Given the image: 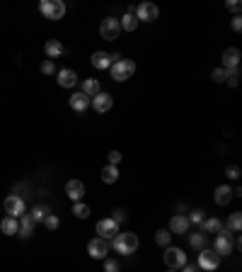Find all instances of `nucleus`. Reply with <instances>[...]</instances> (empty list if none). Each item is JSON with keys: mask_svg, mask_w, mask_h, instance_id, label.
Masks as SVG:
<instances>
[{"mask_svg": "<svg viewBox=\"0 0 242 272\" xmlns=\"http://www.w3.org/2000/svg\"><path fill=\"white\" fill-rule=\"evenodd\" d=\"M138 236L136 233H131V231H119L117 236H114V241H112V246H114V250L121 253V255H131V253H136L138 250Z\"/></svg>", "mask_w": 242, "mask_h": 272, "instance_id": "1", "label": "nucleus"}, {"mask_svg": "<svg viewBox=\"0 0 242 272\" xmlns=\"http://www.w3.org/2000/svg\"><path fill=\"white\" fill-rule=\"evenodd\" d=\"M39 12L46 17V20H60L65 15V2L63 0H41L39 2Z\"/></svg>", "mask_w": 242, "mask_h": 272, "instance_id": "2", "label": "nucleus"}, {"mask_svg": "<svg viewBox=\"0 0 242 272\" xmlns=\"http://www.w3.org/2000/svg\"><path fill=\"white\" fill-rule=\"evenodd\" d=\"M133 73H136V64H133L131 59H119V61H114V64H112V78H114L117 83L128 80Z\"/></svg>", "mask_w": 242, "mask_h": 272, "instance_id": "3", "label": "nucleus"}, {"mask_svg": "<svg viewBox=\"0 0 242 272\" xmlns=\"http://www.w3.org/2000/svg\"><path fill=\"white\" fill-rule=\"evenodd\" d=\"M162 260H165V265H167L170 270H177V268H184V265H186V253H184L182 248H177V246H167Z\"/></svg>", "mask_w": 242, "mask_h": 272, "instance_id": "4", "label": "nucleus"}, {"mask_svg": "<svg viewBox=\"0 0 242 272\" xmlns=\"http://www.w3.org/2000/svg\"><path fill=\"white\" fill-rule=\"evenodd\" d=\"M218 265H221V255H218L213 248L199 250V268H201V270L213 272V270H218Z\"/></svg>", "mask_w": 242, "mask_h": 272, "instance_id": "5", "label": "nucleus"}, {"mask_svg": "<svg viewBox=\"0 0 242 272\" xmlns=\"http://www.w3.org/2000/svg\"><path fill=\"white\" fill-rule=\"evenodd\" d=\"M87 255L92 258V260H104L107 255H109V241H104V238H92L90 243H87Z\"/></svg>", "mask_w": 242, "mask_h": 272, "instance_id": "6", "label": "nucleus"}, {"mask_svg": "<svg viewBox=\"0 0 242 272\" xmlns=\"http://www.w3.org/2000/svg\"><path fill=\"white\" fill-rule=\"evenodd\" d=\"M119 20L117 17H107V20H102V24H100V37L104 39V42H114V39H119Z\"/></svg>", "mask_w": 242, "mask_h": 272, "instance_id": "7", "label": "nucleus"}, {"mask_svg": "<svg viewBox=\"0 0 242 272\" xmlns=\"http://www.w3.org/2000/svg\"><path fill=\"white\" fill-rule=\"evenodd\" d=\"M5 214L7 216H12V219H20L22 214H24V200L20 197V195H10V197H5Z\"/></svg>", "mask_w": 242, "mask_h": 272, "instance_id": "8", "label": "nucleus"}, {"mask_svg": "<svg viewBox=\"0 0 242 272\" xmlns=\"http://www.w3.org/2000/svg\"><path fill=\"white\" fill-rule=\"evenodd\" d=\"M158 15H160L158 5H153V2H148V0L136 7V20H138V22H155Z\"/></svg>", "mask_w": 242, "mask_h": 272, "instance_id": "9", "label": "nucleus"}, {"mask_svg": "<svg viewBox=\"0 0 242 272\" xmlns=\"http://www.w3.org/2000/svg\"><path fill=\"white\" fill-rule=\"evenodd\" d=\"M213 250L223 258V255H228V253H233V238H230V233H228V228H223L221 233H216V241H213Z\"/></svg>", "mask_w": 242, "mask_h": 272, "instance_id": "10", "label": "nucleus"}, {"mask_svg": "<svg viewBox=\"0 0 242 272\" xmlns=\"http://www.w3.org/2000/svg\"><path fill=\"white\" fill-rule=\"evenodd\" d=\"M97 233L104 241H114V236L119 233V224L114 219H100L97 221Z\"/></svg>", "mask_w": 242, "mask_h": 272, "instance_id": "11", "label": "nucleus"}, {"mask_svg": "<svg viewBox=\"0 0 242 272\" xmlns=\"http://www.w3.org/2000/svg\"><path fill=\"white\" fill-rule=\"evenodd\" d=\"M112 105H114V97H112L109 92H100V95H95V97H92V110H95V112H100V114L109 112V110H112Z\"/></svg>", "mask_w": 242, "mask_h": 272, "instance_id": "12", "label": "nucleus"}, {"mask_svg": "<svg viewBox=\"0 0 242 272\" xmlns=\"http://www.w3.org/2000/svg\"><path fill=\"white\" fill-rule=\"evenodd\" d=\"M65 195H68L70 202H80L85 197V185L80 180H68L65 182Z\"/></svg>", "mask_w": 242, "mask_h": 272, "instance_id": "13", "label": "nucleus"}, {"mask_svg": "<svg viewBox=\"0 0 242 272\" xmlns=\"http://www.w3.org/2000/svg\"><path fill=\"white\" fill-rule=\"evenodd\" d=\"M189 226H191V224H189L186 214H175V216L170 219V228H167V231H170L172 236H175V233H186Z\"/></svg>", "mask_w": 242, "mask_h": 272, "instance_id": "14", "label": "nucleus"}, {"mask_svg": "<svg viewBox=\"0 0 242 272\" xmlns=\"http://www.w3.org/2000/svg\"><path fill=\"white\" fill-rule=\"evenodd\" d=\"M68 105H70V110H75V112H85V110L92 105V100H90L85 92H73L70 100H68Z\"/></svg>", "mask_w": 242, "mask_h": 272, "instance_id": "15", "label": "nucleus"}, {"mask_svg": "<svg viewBox=\"0 0 242 272\" xmlns=\"http://www.w3.org/2000/svg\"><path fill=\"white\" fill-rule=\"evenodd\" d=\"M56 80H59L60 88H75V83H78V73H75L73 68H60L59 73H56Z\"/></svg>", "mask_w": 242, "mask_h": 272, "instance_id": "16", "label": "nucleus"}, {"mask_svg": "<svg viewBox=\"0 0 242 272\" xmlns=\"http://www.w3.org/2000/svg\"><path fill=\"white\" fill-rule=\"evenodd\" d=\"M240 66V49H235V46H230V49H225L223 51V66L225 70H233V68Z\"/></svg>", "mask_w": 242, "mask_h": 272, "instance_id": "17", "label": "nucleus"}, {"mask_svg": "<svg viewBox=\"0 0 242 272\" xmlns=\"http://www.w3.org/2000/svg\"><path fill=\"white\" fill-rule=\"evenodd\" d=\"M90 64H92V68H97V70H107V68H112V54H107V51H95V54L90 56Z\"/></svg>", "mask_w": 242, "mask_h": 272, "instance_id": "18", "label": "nucleus"}, {"mask_svg": "<svg viewBox=\"0 0 242 272\" xmlns=\"http://www.w3.org/2000/svg\"><path fill=\"white\" fill-rule=\"evenodd\" d=\"M44 51H46V59H49V61H56L59 56L65 54V49H63V44H60L59 39H49V42L44 44Z\"/></svg>", "mask_w": 242, "mask_h": 272, "instance_id": "19", "label": "nucleus"}, {"mask_svg": "<svg viewBox=\"0 0 242 272\" xmlns=\"http://www.w3.org/2000/svg\"><path fill=\"white\" fill-rule=\"evenodd\" d=\"M213 200L218 206H228L230 200H233V190L228 187V185H221V187H216V192H213Z\"/></svg>", "mask_w": 242, "mask_h": 272, "instance_id": "20", "label": "nucleus"}, {"mask_svg": "<svg viewBox=\"0 0 242 272\" xmlns=\"http://www.w3.org/2000/svg\"><path fill=\"white\" fill-rule=\"evenodd\" d=\"M80 92H85V95L92 100L95 95H100V92H102V85H100V80H97V78H87V80L82 83V90H80Z\"/></svg>", "mask_w": 242, "mask_h": 272, "instance_id": "21", "label": "nucleus"}, {"mask_svg": "<svg viewBox=\"0 0 242 272\" xmlns=\"http://www.w3.org/2000/svg\"><path fill=\"white\" fill-rule=\"evenodd\" d=\"M0 231H2L5 236H15V233L20 231V219H12V216H5V219L0 221Z\"/></svg>", "mask_w": 242, "mask_h": 272, "instance_id": "22", "label": "nucleus"}, {"mask_svg": "<svg viewBox=\"0 0 242 272\" xmlns=\"http://www.w3.org/2000/svg\"><path fill=\"white\" fill-rule=\"evenodd\" d=\"M49 214H51L49 204H34V206H32V211H29V219L37 224V221H44Z\"/></svg>", "mask_w": 242, "mask_h": 272, "instance_id": "23", "label": "nucleus"}, {"mask_svg": "<svg viewBox=\"0 0 242 272\" xmlns=\"http://www.w3.org/2000/svg\"><path fill=\"white\" fill-rule=\"evenodd\" d=\"M22 238H29L32 233H34V221L29 219V214H22L20 216V231H17Z\"/></svg>", "mask_w": 242, "mask_h": 272, "instance_id": "24", "label": "nucleus"}, {"mask_svg": "<svg viewBox=\"0 0 242 272\" xmlns=\"http://www.w3.org/2000/svg\"><path fill=\"white\" fill-rule=\"evenodd\" d=\"M225 226H223V221L221 219H203V224H201V231L203 233H221Z\"/></svg>", "mask_w": 242, "mask_h": 272, "instance_id": "25", "label": "nucleus"}, {"mask_svg": "<svg viewBox=\"0 0 242 272\" xmlns=\"http://www.w3.org/2000/svg\"><path fill=\"white\" fill-rule=\"evenodd\" d=\"M138 24H141V22L136 20V15H133V12H126V15L119 20V27H121V29H126V32H136V29H138Z\"/></svg>", "mask_w": 242, "mask_h": 272, "instance_id": "26", "label": "nucleus"}, {"mask_svg": "<svg viewBox=\"0 0 242 272\" xmlns=\"http://www.w3.org/2000/svg\"><path fill=\"white\" fill-rule=\"evenodd\" d=\"M117 180H119V170H117V165H107V168H102V182L114 185Z\"/></svg>", "mask_w": 242, "mask_h": 272, "instance_id": "27", "label": "nucleus"}, {"mask_svg": "<svg viewBox=\"0 0 242 272\" xmlns=\"http://www.w3.org/2000/svg\"><path fill=\"white\" fill-rule=\"evenodd\" d=\"M189 246L196 248V250H203L206 248V233L199 231V233H189Z\"/></svg>", "mask_w": 242, "mask_h": 272, "instance_id": "28", "label": "nucleus"}, {"mask_svg": "<svg viewBox=\"0 0 242 272\" xmlns=\"http://www.w3.org/2000/svg\"><path fill=\"white\" fill-rule=\"evenodd\" d=\"M170 241H172V233H170L167 228H160V231L155 233V243H158V246L167 248V246H170Z\"/></svg>", "mask_w": 242, "mask_h": 272, "instance_id": "29", "label": "nucleus"}, {"mask_svg": "<svg viewBox=\"0 0 242 272\" xmlns=\"http://www.w3.org/2000/svg\"><path fill=\"white\" fill-rule=\"evenodd\" d=\"M73 214H75L78 219H87V216H90V206L85 202H73Z\"/></svg>", "mask_w": 242, "mask_h": 272, "instance_id": "30", "label": "nucleus"}, {"mask_svg": "<svg viewBox=\"0 0 242 272\" xmlns=\"http://www.w3.org/2000/svg\"><path fill=\"white\" fill-rule=\"evenodd\" d=\"M228 228H230L233 233H240V228H242V214H240V211H235V214L230 216V221H228Z\"/></svg>", "mask_w": 242, "mask_h": 272, "instance_id": "31", "label": "nucleus"}, {"mask_svg": "<svg viewBox=\"0 0 242 272\" xmlns=\"http://www.w3.org/2000/svg\"><path fill=\"white\" fill-rule=\"evenodd\" d=\"M225 80L230 88H235L240 83V68H233V70H225Z\"/></svg>", "mask_w": 242, "mask_h": 272, "instance_id": "32", "label": "nucleus"}, {"mask_svg": "<svg viewBox=\"0 0 242 272\" xmlns=\"http://www.w3.org/2000/svg\"><path fill=\"white\" fill-rule=\"evenodd\" d=\"M44 226H46L49 231H56V228L60 226V219L56 216V214H49V216L44 219Z\"/></svg>", "mask_w": 242, "mask_h": 272, "instance_id": "33", "label": "nucleus"}, {"mask_svg": "<svg viewBox=\"0 0 242 272\" xmlns=\"http://www.w3.org/2000/svg\"><path fill=\"white\" fill-rule=\"evenodd\" d=\"M41 73H44V75H54V73H59V68H56V61H49V59H46V61H44V64H41Z\"/></svg>", "mask_w": 242, "mask_h": 272, "instance_id": "34", "label": "nucleus"}, {"mask_svg": "<svg viewBox=\"0 0 242 272\" xmlns=\"http://www.w3.org/2000/svg\"><path fill=\"white\" fill-rule=\"evenodd\" d=\"M186 219H189V224H203V219H206V214H203L201 209H194V211H191V214H189Z\"/></svg>", "mask_w": 242, "mask_h": 272, "instance_id": "35", "label": "nucleus"}, {"mask_svg": "<svg viewBox=\"0 0 242 272\" xmlns=\"http://www.w3.org/2000/svg\"><path fill=\"white\" fill-rule=\"evenodd\" d=\"M225 175H228L230 180H238V178H240V165H228V168H225Z\"/></svg>", "mask_w": 242, "mask_h": 272, "instance_id": "36", "label": "nucleus"}, {"mask_svg": "<svg viewBox=\"0 0 242 272\" xmlns=\"http://www.w3.org/2000/svg\"><path fill=\"white\" fill-rule=\"evenodd\" d=\"M104 272H119V263L112 258H104Z\"/></svg>", "mask_w": 242, "mask_h": 272, "instance_id": "37", "label": "nucleus"}, {"mask_svg": "<svg viewBox=\"0 0 242 272\" xmlns=\"http://www.w3.org/2000/svg\"><path fill=\"white\" fill-rule=\"evenodd\" d=\"M211 78H213L216 83H225V68H216V70L211 73Z\"/></svg>", "mask_w": 242, "mask_h": 272, "instance_id": "38", "label": "nucleus"}, {"mask_svg": "<svg viewBox=\"0 0 242 272\" xmlns=\"http://www.w3.org/2000/svg\"><path fill=\"white\" fill-rule=\"evenodd\" d=\"M112 219H114V221H117V224H123V221H126V211H123V209H114V216H112Z\"/></svg>", "mask_w": 242, "mask_h": 272, "instance_id": "39", "label": "nucleus"}, {"mask_svg": "<svg viewBox=\"0 0 242 272\" xmlns=\"http://www.w3.org/2000/svg\"><path fill=\"white\" fill-rule=\"evenodd\" d=\"M107 158H109V165H117V163L121 160V153H119V151H109V156H107Z\"/></svg>", "mask_w": 242, "mask_h": 272, "instance_id": "40", "label": "nucleus"}, {"mask_svg": "<svg viewBox=\"0 0 242 272\" xmlns=\"http://www.w3.org/2000/svg\"><path fill=\"white\" fill-rule=\"evenodd\" d=\"M230 27H233L235 32H240V29H242V17H240V15H235V17H233V22H230Z\"/></svg>", "mask_w": 242, "mask_h": 272, "instance_id": "41", "label": "nucleus"}, {"mask_svg": "<svg viewBox=\"0 0 242 272\" xmlns=\"http://www.w3.org/2000/svg\"><path fill=\"white\" fill-rule=\"evenodd\" d=\"M240 2H238V0H230V2H228V10H233V12H240Z\"/></svg>", "mask_w": 242, "mask_h": 272, "instance_id": "42", "label": "nucleus"}, {"mask_svg": "<svg viewBox=\"0 0 242 272\" xmlns=\"http://www.w3.org/2000/svg\"><path fill=\"white\" fill-rule=\"evenodd\" d=\"M184 272H196V265H184Z\"/></svg>", "mask_w": 242, "mask_h": 272, "instance_id": "43", "label": "nucleus"}, {"mask_svg": "<svg viewBox=\"0 0 242 272\" xmlns=\"http://www.w3.org/2000/svg\"><path fill=\"white\" fill-rule=\"evenodd\" d=\"M167 272H175V270H167Z\"/></svg>", "mask_w": 242, "mask_h": 272, "instance_id": "44", "label": "nucleus"}]
</instances>
